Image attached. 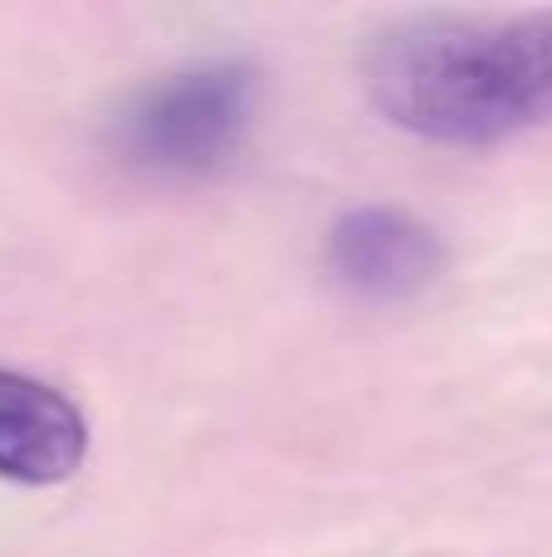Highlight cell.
Listing matches in <instances>:
<instances>
[{
    "label": "cell",
    "mask_w": 552,
    "mask_h": 557,
    "mask_svg": "<svg viewBox=\"0 0 552 557\" xmlns=\"http://www.w3.org/2000/svg\"><path fill=\"white\" fill-rule=\"evenodd\" d=\"M391 127L440 147H494L552 123V10L509 20H411L367 59Z\"/></svg>",
    "instance_id": "obj_1"
},
{
    "label": "cell",
    "mask_w": 552,
    "mask_h": 557,
    "mask_svg": "<svg viewBox=\"0 0 552 557\" xmlns=\"http://www.w3.org/2000/svg\"><path fill=\"white\" fill-rule=\"evenodd\" d=\"M260 74L240 59L191 64L147 84L113 117V157L142 176H211L244 147Z\"/></svg>",
    "instance_id": "obj_2"
},
{
    "label": "cell",
    "mask_w": 552,
    "mask_h": 557,
    "mask_svg": "<svg viewBox=\"0 0 552 557\" xmlns=\"http://www.w3.org/2000/svg\"><path fill=\"white\" fill-rule=\"evenodd\" d=\"M328 270L348 294L367 304H401L440 278L446 245L426 221L397 206H362L333 225Z\"/></svg>",
    "instance_id": "obj_3"
},
{
    "label": "cell",
    "mask_w": 552,
    "mask_h": 557,
    "mask_svg": "<svg viewBox=\"0 0 552 557\" xmlns=\"http://www.w3.org/2000/svg\"><path fill=\"white\" fill-rule=\"evenodd\" d=\"M88 455V421L64 392L0 367V480L64 484Z\"/></svg>",
    "instance_id": "obj_4"
}]
</instances>
